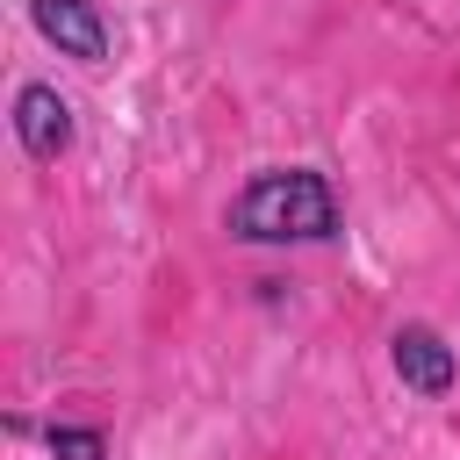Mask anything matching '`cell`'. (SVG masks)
Listing matches in <instances>:
<instances>
[{
  "label": "cell",
  "instance_id": "cell-1",
  "mask_svg": "<svg viewBox=\"0 0 460 460\" xmlns=\"http://www.w3.org/2000/svg\"><path fill=\"white\" fill-rule=\"evenodd\" d=\"M223 230L237 244H338L345 201H338L331 172H316V165H259L223 201Z\"/></svg>",
  "mask_w": 460,
  "mask_h": 460
},
{
  "label": "cell",
  "instance_id": "cell-4",
  "mask_svg": "<svg viewBox=\"0 0 460 460\" xmlns=\"http://www.w3.org/2000/svg\"><path fill=\"white\" fill-rule=\"evenodd\" d=\"M29 29H36L58 58H72V65H101V58L115 50L108 14H101L93 0H29Z\"/></svg>",
  "mask_w": 460,
  "mask_h": 460
},
{
  "label": "cell",
  "instance_id": "cell-5",
  "mask_svg": "<svg viewBox=\"0 0 460 460\" xmlns=\"http://www.w3.org/2000/svg\"><path fill=\"white\" fill-rule=\"evenodd\" d=\"M43 446H50V460H108V431L101 424H50Z\"/></svg>",
  "mask_w": 460,
  "mask_h": 460
},
{
  "label": "cell",
  "instance_id": "cell-2",
  "mask_svg": "<svg viewBox=\"0 0 460 460\" xmlns=\"http://www.w3.org/2000/svg\"><path fill=\"white\" fill-rule=\"evenodd\" d=\"M7 122H14V144H22V158H29V165H58V158L72 151V137H79L72 101H65L50 79H22V86H14Z\"/></svg>",
  "mask_w": 460,
  "mask_h": 460
},
{
  "label": "cell",
  "instance_id": "cell-3",
  "mask_svg": "<svg viewBox=\"0 0 460 460\" xmlns=\"http://www.w3.org/2000/svg\"><path fill=\"white\" fill-rule=\"evenodd\" d=\"M388 367H395V381H402L410 395H424V402H446V395L460 388V352L446 345L438 323H395Z\"/></svg>",
  "mask_w": 460,
  "mask_h": 460
}]
</instances>
